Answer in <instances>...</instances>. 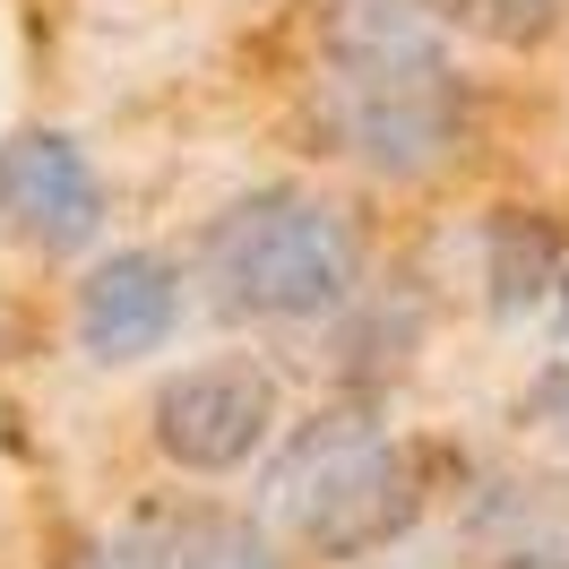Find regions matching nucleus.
<instances>
[{"instance_id": "obj_1", "label": "nucleus", "mask_w": 569, "mask_h": 569, "mask_svg": "<svg viewBox=\"0 0 569 569\" xmlns=\"http://www.w3.org/2000/svg\"><path fill=\"white\" fill-rule=\"evenodd\" d=\"M268 509L293 543L328 561H362L423 518V466L371 415H311L268 466Z\"/></svg>"}, {"instance_id": "obj_2", "label": "nucleus", "mask_w": 569, "mask_h": 569, "mask_svg": "<svg viewBox=\"0 0 569 569\" xmlns=\"http://www.w3.org/2000/svg\"><path fill=\"white\" fill-rule=\"evenodd\" d=\"M355 224L311 190H250L208 224V284L233 320H320L355 293Z\"/></svg>"}, {"instance_id": "obj_3", "label": "nucleus", "mask_w": 569, "mask_h": 569, "mask_svg": "<svg viewBox=\"0 0 569 569\" xmlns=\"http://www.w3.org/2000/svg\"><path fill=\"white\" fill-rule=\"evenodd\" d=\"M268 431H277V380L250 355L190 362L181 380L156 389V449L181 475H233L242 458H259Z\"/></svg>"}, {"instance_id": "obj_4", "label": "nucleus", "mask_w": 569, "mask_h": 569, "mask_svg": "<svg viewBox=\"0 0 569 569\" xmlns=\"http://www.w3.org/2000/svg\"><path fill=\"white\" fill-rule=\"evenodd\" d=\"M328 104H337V139L355 147L371 173H423L458 139V87H449V70L328 78Z\"/></svg>"}, {"instance_id": "obj_5", "label": "nucleus", "mask_w": 569, "mask_h": 569, "mask_svg": "<svg viewBox=\"0 0 569 569\" xmlns=\"http://www.w3.org/2000/svg\"><path fill=\"white\" fill-rule=\"evenodd\" d=\"M0 216H18V233L43 259H61V250H87L104 233V181L61 130H27L0 164Z\"/></svg>"}, {"instance_id": "obj_6", "label": "nucleus", "mask_w": 569, "mask_h": 569, "mask_svg": "<svg viewBox=\"0 0 569 569\" xmlns=\"http://www.w3.org/2000/svg\"><path fill=\"white\" fill-rule=\"evenodd\" d=\"M181 320V277H173V259H156V250H112L96 277L78 284V355H96V362H139L156 355L164 337H173Z\"/></svg>"}, {"instance_id": "obj_7", "label": "nucleus", "mask_w": 569, "mask_h": 569, "mask_svg": "<svg viewBox=\"0 0 569 569\" xmlns=\"http://www.w3.org/2000/svg\"><path fill=\"white\" fill-rule=\"evenodd\" d=\"M466 552L483 569H569V475H492L466 500Z\"/></svg>"}, {"instance_id": "obj_8", "label": "nucleus", "mask_w": 569, "mask_h": 569, "mask_svg": "<svg viewBox=\"0 0 569 569\" xmlns=\"http://www.w3.org/2000/svg\"><path fill=\"white\" fill-rule=\"evenodd\" d=\"M320 52H328L337 78L449 70V52H440V9H431V0H328Z\"/></svg>"}, {"instance_id": "obj_9", "label": "nucleus", "mask_w": 569, "mask_h": 569, "mask_svg": "<svg viewBox=\"0 0 569 569\" xmlns=\"http://www.w3.org/2000/svg\"><path fill=\"white\" fill-rule=\"evenodd\" d=\"M147 569H284V561L233 509H173L156 527V543H147Z\"/></svg>"}, {"instance_id": "obj_10", "label": "nucleus", "mask_w": 569, "mask_h": 569, "mask_svg": "<svg viewBox=\"0 0 569 569\" xmlns=\"http://www.w3.org/2000/svg\"><path fill=\"white\" fill-rule=\"evenodd\" d=\"M561 277V233L527 208H500L492 216V302L500 311H535Z\"/></svg>"}, {"instance_id": "obj_11", "label": "nucleus", "mask_w": 569, "mask_h": 569, "mask_svg": "<svg viewBox=\"0 0 569 569\" xmlns=\"http://www.w3.org/2000/svg\"><path fill=\"white\" fill-rule=\"evenodd\" d=\"M527 415H535V423H543V415H569V371H552V380L527 397ZM561 431H569V423H561Z\"/></svg>"}]
</instances>
